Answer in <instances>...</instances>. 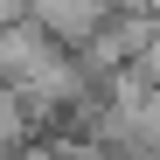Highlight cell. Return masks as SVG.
<instances>
[{
    "mask_svg": "<svg viewBox=\"0 0 160 160\" xmlns=\"http://www.w3.org/2000/svg\"><path fill=\"white\" fill-rule=\"evenodd\" d=\"M28 14H35V28L56 35L63 49H91L98 28L112 21V0H28Z\"/></svg>",
    "mask_w": 160,
    "mask_h": 160,
    "instance_id": "obj_1",
    "label": "cell"
}]
</instances>
